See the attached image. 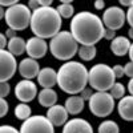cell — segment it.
Returning <instances> with one entry per match:
<instances>
[{
	"instance_id": "1",
	"label": "cell",
	"mask_w": 133,
	"mask_h": 133,
	"mask_svg": "<svg viewBox=\"0 0 133 133\" xmlns=\"http://www.w3.org/2000/svg\"><path fill=\"white\" fill-rule=\"evenodd\" d=\"M104 31L101 17L89 11L75 14L69 23V33L79 45H96L104 37Z\"/></svg>"
},
{
	"instance_id": "2",
	"label": "cell",
	"mask_w": 133,
	"mask_h": 133,
	"mask_svg": "<svg viewBox=\"0 0 133 133\" xmlns=\"http://www.w3.org/2000/svg\"><path fill=\"white\" fill-rule=\"evenodd\" d=\"M56 85L69 96L79 95L88 84V68L81 61H65L56 71Z\"/></svg>"
},
{
	"instance_id": "3",
	"label": "cell",
	"mask_w": 133,
	"mask_h": 133,
	"mask_svg": "<svg viewBox=\"0 0 133 133\" xmlns=\"http://www.w3.org/2000/svg\"><path fill=\"white\" fill-rule=\"evenodd\" d=\"M63 19L53 7H39L32 11L29 27L36 37L43 40L52 39L61 31Z\"/></svg>"
},
{
	"instance_id": "4",
	"label": "cell",
	"mask_w": 133,
	"mask_h": 133,
	"mask_svg": "<svg viewBox=\"0 0 133 133\" xmlns=\"http://www.w3.org/2000/svg\"><path fill=\"white\" fill-rule=\"evenodd\" d=\"M77 49H79V44L75 41L69 31H60L51 39L48 44V51L51 55L61 61L72 60L77 55Z\"/></svg>"
},
{
	"instance_id": "5",
	"label": "cell",
	"mask_w": 133,
	"mask_h": 133,
	"mask_svg": "<svg viewBox=\"0 0 133 133\" xmlns=\"http://www.w3.org/2000/svg\"><path fill=\"white\" fill-rule=\"evenodd\" d=\"M115 83L116 77L113 75L112 66L108 64L98 63L95 64L91 69H88V84L91 89H95L96 92H108Z\"/></svg>"
},
{
	"instance_id": "6",
	"label": "cell",
	"mask_w": 133,
	"mask_h": 133,
	"mask_svg": "<svg viewBox=\"0 0 133 133\" xmlns=\"http://www.w3.org/2000/svg\"><path fill=\"white\" fill-rule=\"evenodd\" d=\"M31 15H32V11L27 7V4L16 3L15 5L5 9L4 20L9 29H14L15 32L24 31L29 27Z\"/></svg>"
},
{
	"instance_id": "7",
	"label": "cell",
	"mask_w": 133,
	"mask_h": 133,
	"mask_svg": "<svg viewBox=\"0 0 133 133\" xmlns=\"http://www.w3.org/2000/svg\"><path fill=\"white\" fill-rule=\"evenodd\" d=\"M91 113L96 117H108L115 110V100L108 92H93L88 100Z\"/></svg>"
},
{
	"instance_id": "8",
	"label": "cell",
	"mask_w": 133,
	"mask_h": 133,
	"mask_svg": "<svg viewBox=\"0 0 133 133\" xmlns=\"http://www.w3.org/2000/svg\"><path fill=\"white\" fill-rule=\"evenodd\" d=\"M19 133H55V127L45 116L32 115L23 121Z\"/></svg>"
},
{
	"instance_id": "9",
	"label": "cell",
	"mask_w": 133,
	"mask_h": 133,
	"mask_svg": "<svg viewBox=\"0 0 133 133\" xmlns=\"http://www.w3.org/2000/svg\"><path fill=\"white\" fill-rule=\"evenodd\" d=\"M103 25L107 29L110 31H118L125 25V11L124 8L112 5L104 9V14L101 17Z\"/></svg>"
},
{
	"instance_id": "10",
	"label": "cell",
	"mask_w": 133,
	"mask_h": 133,
	"mask_svg": "<svg viewBox=\"0 0 133 133\" xmlns=\"http://www.w3.org/2000/svg\"><path fill=\"white\" fill-rule=\"evenodd\" d=\"M17 71L16 57L7 49H0V83H8Z\"/></svg>"
},
{
	"instance_id": "11",
	"label": "cell",
	"mask_w": 133,
	"mask_h": 133,
	"mask_svg": "<svg viewBox=\"0 0 133 133\" xmlns=\"http://www.w3.org/2000/svg\"><path fill=\"white\" fill-rule=\"evenodd\" d=\"M15 97L19 100L20 103L28 104L32 100H35L37 96V85L36 83H33L32 80H20L15 85Z\"/></svg>"
},
{
	"instance_id": "12",
	"label": "cell",
	"mask_w": 133,
	"mask_h": 133,
	"mask_svg": "<svg viewBox=\"0 0 133 133\" xmlns=\"http://www.w3.org/2000/svg\"><path fill=\"white\" fill-rule=\"evenodd\" d=\"M48 52V43L40 37H29L25 40V53L33 60L43 59Z\"/></svg>"
},
{
	"instance_id": "13",
	"label": "cell",
	"mask_w": 133,
	"mask_h": 133,
	"mask_svg": "<svg viewBox=\"0 0 133 133\" xmlns=\"http://www.w3.org/2000/svg\"><path fill=\"white\" fill-rule=\"evenodd\" d=\"M61 133H93V127L85 118L75 117L63 125Z\"/></svg>"
},
{
	"instance_id": "14",
	"label": "cell",
	"mask_w": 133,
	"mask_h": 133,
	"mask_svg": "<svg viewBox=\"0 0 133 133\" xmlns=\"http://www.w3.org/2000/svg\"><path fill=\"white\" fill-rule=\"evenodd\" d=\"M45 117L49 120V123L53 125V127H63L66 121H68V112L65 110L64 105H60V104H55L53 107L48 108L47 113H45Z\"/></svg>"
},
{
	"instance_id": "15",
	"label": "cell",
	"mask_w": 133,
	"mask_h": 133,
	"mask_svg": "<svg viewBox=\"0 0 133 133\" xmlns=\"http://www.w3.org/2000/svg\"><path fill=\"white\" fill-rule=\"evenodd\" d=\"M19 73L24 80H32L37 76L40 71V65L37 60H33L31 57H25L19 63Z\"/></svg>"
},
{
	"instance_id": "16",
	"label": "cell",
	"mask_w": 133,
	"mask_h": 133,
	"mask_svg": "<svg viewBox=\"0 0 133 133\" xmlns=\"http://www.w3.org/2000/svg\"><path fill=\"white\" fill-rule=\"evenodd\" d=\"M130 47H132V43L127 36L118 35L113 40H110V51H112L115 56H118V57L125 56Z\"/></svg>"
},
{
	"instance_id": "17",
	"label": "cell",
	"mask_w": 133,
	"mask_h": 133,
	"mask_svg": "<svg viewBox=\"0 0 133 133\" xmlns=\"http://www.w3.org/2000/svg\"><path fill=\"white\" fill-rule=\"evenodd\" d=\"M37 79V83L40 87L43 88H53L56 85V71H55L52 66H44L41 68L36 76Z\"/></svg>"
},
{
	"instance_id": "18",
	"label": "cell",
	"mask_w": 133,
	"mask_h": 133,
	"mask_svg": "<svg viewBox=\"0 0 133 133\" xmlns=\"http://www.w3.org/2000/svg\"><path fill=\"white\" fill-rule=\"evenodd\" d=\"M117 110L120 117L124 121H132L133 120V97L132 96H124L123 98L118 100Z\"/></svg>"
},
{
	"instance_id": "19",
	"label": "cell",
	"mask_w": 133,
	"mask_h": 133,
	"mask_svg": "<svg viewBox=\"0 0 133 133\" xmlns=\"http://www.w3.org/2000/svg\"><path fill=\"white\" fill-rule=\"evenodd\" d=\"M39 104L44 108H51L55 104H57V92L53 88H43L40 92H37Z\"/></svg>"
},
{
	"instance_id": "20",
	"label": "cell",
	"mask_w": 133,
	"mask_h": 133,
	"mask_svg": "<svg viewBox=\"0 0 133 133\" xmlns=\"http://www.w3.org/2000/svg\"><path fill=\"white\" fill-rule=\"evenodd\" d=\"M84 105H85L84 100L79 95H73L65 100L64 108L68 112V115H79L84 110Z\"/></svg>"
},
{
	"instance_id": "21",
	"label": "cell",
	"mask_w": 133,
	"mask_h": 133,
	"mask_svg": "<svg viewBox=\"0 0 133 133\" xmlns=\"http://www.w3.org/2000/svg\"><path fill=\"white\" fill-rule=\"evenodd\" d=\"M7 47H8V52L12 55V56H21L24 52H25V40L20 36H15L12 39H9L7 43Z\"/></svg>"
},
{
	"instance_id": "22",
	"label": "cell",
	"mask_w": 133,
	"mask_h": 133,
	"mask_svg": "<svg viewBox=\"0 0 133 133\" xmlns=\"http://www.w3.org/2000/svg\"><path fill=\"white\" fill-rule=\"evenodd\" d=\"M56 11H57V14L60 15L61 19L63 17L64 19H71L75 15V8H73V4H72L71 0H61L59 7L56 8Z\"/></svg>"
},
{
	"instance_id": "23",
	"label": "cell",
	"mask_w": 133,
	"mask_h": 133,
	"mask_svg": "<svg viewBox=\"0 0 133 133\" xmlns=\"http://www.w3.org/2000/svg\"><path fill=\"white\" fill-rule=\"evenodd\" d=\"M77 55H79V57L83 61H91L96 57V55H97L96 45H79Z\"/></svg>"
},
{
	"instance_id": "24",
	"label": "cell",
	"mask_w": 133,
	"mask_h": 133,
	"mask_svg": "<svg viewBox=\"0 0 133 133\" xmlns=\"http://www.w3.org/2000/svg\"><path fill=\"white\" fill-rule=\"evenodd\" d=\"M14 113H15V117L17 120H21V121H24L27 120L28 117L32 116V109L28 104H24V103H20L15 107L14 109Z\"/></svg>"
},
{
	"instance_id": "25",
	"label": "cell",
	"mask_w": 133,
	"mask_h": 133,
	"mask_svg": "<svg viewBox=\"0 0 133 133\" xmlns=\"http://www.w3.org/2000/svg\"><path fill=\"white\" fill-rule=\"evenodd\" d=\"M97 133H120V127L115 120H104L98 125Z\"/></svg>"
},
{
	"instance_id": "26",
	"label": "cell",
	"mask_w": 133,
	"mask_h": 133,
	"mask_svg": "<svg viewBox=\"0 0 133 133\" xmlns=\"http://www.w3.org/2000/svg\"><path fill=\"white\" fill-rule=\"evenodd\" d=\"M108 93L112 96L113 100H120L125 96V87L123 83H115L112 88L108 91Z\"/></svg>"
},
{
	"instance_id": "27",
	"label": "cell",
	"mask_w": 133,
	"mask_h": 133,
	"mask_svg": "<svg viewBox=\"0 0 133 133\" xmlns=\"http://www.w3.org/2000/svg\"><path fill=\"white\" fill-rule=\"evenodd\" d=\"M9 92H11V85H9V83H4V81L0 83V97L5 98V97L9 95Z\"/></svg>"
},
{
	"instance_id": "28",
	"label": "cell",
	"mask_w": 133,
	"mask_h": 133,
	"mask_svg": "<svg viewBox=\"0 0 133 133\" xmlns=\"http://www.w3.org/2000/svg\"><path fill=\"white\" fill-rule=\"evenodd\" d=\"M8 110H9V105L7 103V100L0 97V118L4 117L8 113Z\"/></svg>"
},
{
	"instance_id": "29",
	"label": "cell",
	"mask_w": 133,
	"mask_h": 133,
	"mask_svg": "<svg viewBox=\"0 0 133 133\" xmlns=\"http://www.w3.org/2000/svg\"><path fill=\"white\" fill-rule=\"evenodd\" d=\"M112 71H113V75H115L116 79H123V77H124V68H123V65H120V64L113 65Z\"/></svg>"
},
{
	"instance_id": "30",
	"label": "cell",
	"mask_w": 133,
	"mask_h": 133,
	"mask_svg": "<svg viewBox=\"0 0 133 133\" xmlns=\"http://www.w3.org/2000/svg\"><path fill=\"white\" fill-rule=\"evenodd\" d=\"M123 68H124V76H128L129 79H132V76H133V63L128 61L125 65H123Z\"/></svg>"
},
{
	"instance_id": "31",
	"label": "cell",
	"mask_w": 133,
	"mask_h": 133,
	"mask_svg": "<svg viewBox=\"0 0 133 133\" xmlns=\"http://www.w3.org/2000/svg\"><path fill=\"white\" fill-rule=\"evenodd\" d=\"M92 93H93V89H91V88H84V89L80 92V95H79V96L84 100V101H88V100L91 98Z\"/></svg>"
},
{
	"instance_id": "32",
	"label": "cell",
	"mask_w": 133,
	"mask_h": 133,
	"mask_svg": "<svg viewBox=\"0 0 133 133\" xmlns=\"http://www.w3.org/2000/svg\"><path fill=\"white\" fill-rule=\"evenodd\" d=\"M0 133H19V129L12 125H0Z\"/></svg>"
},
{
	"instance_id": "33",
	"label": "cell",
	"mask_w": 133,
	"mask_h": 133,
	"mask_svg": "<svg viewBox=\"0 0 133 133\" xmlns=\"http://www.w3.org/2000/svg\"><path fill=\"white\" fill-rule=\"evenodd\" d=\"M125 23H128L129 27L132 28V25H133V9H132V7L128 8V11L125 12Z\"/></svg>"
},
{
	"instance_id": "34",
	"label": "cell",
	"mask_w": 133,
	"mask_h": 133,
	"mask_svg": "<svg viewBox=\"0 0 133 133\" xmlns=\"http://www.w3.org/2000/svg\"><path fill=\"white\" fill-rule=\"evenodd\" d=\"M16 3H19L17 0H0V7H3V8H9V7L15 5Z\"/></svg>"
},
{
	"instance_id": "35",
	"label": "cell",
	"mask_w": 133,
	"mask_h": 133,
	"mask_svg": "<svg viewBox=\"0 0 133 133\" xmlns=\"http://www.w3.org/2000/svg\"><path fill=\"white\" fill-rule=\"evenodd\" d=\"M116 36H117V35H116L115 31H110V29H107V28H105V31H104V37H103V39H105V40H113Z\"/></svg>"
},
{
	"instance_id": "36",
	"label": "cell",
	"mask_w": 133,
	"mask_h": 133,
	"mask_svg": "<svg viewBox=\"0 0 133 133\" xmlns=\"http://www.w3.org/2000/svg\"><path fill=\"white\" fill-rule=\"evenodd\" d=\"M29 9H32V11H35V9H37L39 7H40V4H39V0H29L28 2V5H27Z\"/></svg>"
},
{
	"instance_id": "37",
	"label": "cell",
	"mask_w": 133,
	"mask_h": 133,
	"mask_svg": "<svg viewBox=\"0 0 133 133\" xmlns=\"http://www.w3.org/2000/svg\"><path fill=\"white\" fill-rule=\"evenodd\" d=\"M7 43H8V40H7V37L4 36V33L0 32V49H5Z\"/></svg>"
},
{
	"instance_id": "38",
	"label": "cell",
	"mask_w": 133,
	"mask_h": 133,
	"mask_svg": "<svg viewBox=\"0 0 133 133\" xmlns=\"http://www.w3.org/2000/svg\"><path fill=\"white\" fill-rule=\"evenodd\" d=\"M95 8L96 9H104L105 8V2H104V0H96V2H95Z\"/></svg>"
},
{
	"instance_id": "39",
	"label": "cell",
	"mask_w": 133,
	"mask_h": 133,
	"mask_svg": "<svg viewBox=\"0 0 133 133\" xmlns=\"http://www.w3.org/2000/svg\"><path fill=\"white\" fill-rule=\"evenodd\" d=\"M4 36L9 40V39H12V37H15V36H16V32H15L14 29H9V28H8V29L5 31V33H4Z\"/></svg>"
},
{
	"instance_id": "40",
	"label": "cell",
	"mask_w": 133,
	"mask_h": 133,
	"mask_svg": "<svg viewBox=\"0 0 133 133\" xmlns=\"http://www.w3.org/2000/svg\"><path fill=\"white\" fill-rule=\"evenodd\" d=\"M40 7H52V0H39Z\"/></svg>"
},
{
	"instance_id": "41",
	"label": "cell",
	"mask_w": 133,
	"mask_h": 133,
	"mask_svg": "<svg viewBox=\"0 0 133 133\" xmlns=\"http://www.w3.org/2000/svg\"><path fill=\"white\" fill-rule=\"evenodd\" d=\"M120 5L130 8V7L133 5V2H132V0H120Z\"/></svg>"
},
{
	"instance_id": "42",
	"label": "cell",
	"mask_w": 133,
	"mask_h": 133,
	"mask_svg": "<svg viewBox=\"0 0 133 133\" xmlns=\"http://www.w3.org/2000/svg\"><path fill=\"white\" fill-rule=\"evenodd\" d=\"M128 93H129V96L133 95V79H129V81H128Z\"/></svg>"
},
{
	"instance_id": "43",
	"label": "cell",
	"mask_w": 133,
	"mask_h": 133,
	"mask_svg": "<svg viewBox=\"0 0 133 133\" xmlns=\"http://www.w3.org/2000/svg\"><path fill=\"white\" fill-rule=\"evenodd\" d=\"M127 55H129V60L132 61V60H133V45L129 48V51H128V53H127Z\"/></svg>"
},
{
	"instance_id": "44",
	"label": "cell",
	"mask_w": 133,
	"mask_h": 133,
	"mask_svg": "<svg viewBox=\"0 0 133 133\" xmlns=\"http://www.w3.org/2000/svg\"><path fill=\"white\" fill-rule=\"evenodd\" d=\"M4 14H5V9L3 7H0V20L4 19Z\"/></svg>"
},
{
	"instance_id": "45",
	"label": "cell",
	"mask_w": 133,
	"mask_h": 133,
	"mask_svg": "<svg viewBox=\"0 0 133 133\" xmlns=\"http://www.w3.org/2000/svg\"><path fill=\"white\" fill-rule=\"evenodd\" d=\"M132 37H133V28H129V31H128V39L132 40Z\"/></svg>"
}]
</instances>
